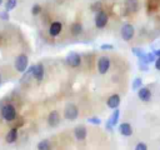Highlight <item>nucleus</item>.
<instances>
[{
    "instance_id": "f257e3e1",
    "label": "nucleus",
    "mask_w": 160,
    "mask_h": 150,
    "mask_svg": "<svg viewBox=\"0 0 160 150\" xmlns=\"http://www.w3.org/2000/svg\"><path fill=\"white\" fill-rule=\"evenodd\" d=\"M78 116H79V109H78V106L75 104H71V102L70 104H66V106L64 109V118L66 120L72 121V120L78 119Z\"/></svg>"
},
{
    "instance_id": "f03ea898",
    "label": "nucleus",
    "mask_w": 160,
    "mask_h": 150,
    "mask_svg": "<svg viewBox=\"0 0 160 150\" xmlns=\"http://www.w3.org/2000/svg\"><path fill=\"white\" fill-rule=\"evenodd\" d=\"M120 35H121L122 40L130 41V40L134 38V35H135V29H134V26H132L131 24H129V22L124 24V25L121 26V29H120Z\"/></svg>"
},
{
    "instance_id": "7ed1b4c3",
    "label": "nucleus",
    "mask_w": 160,
    "mask_h": 150,
    "mask_svg": "<svg viewBox=\"0 0 160 150\" xmlns=\"http://www.w3.org/2000/svg\"><path fill=\"white\" fill-rule=\"evenodd\" d=\"M28 65H29V58L25 54L18 55V58L15 59V69L19 72H25L28 70Z\"/></svg>"
},
{
    "instance_id": "20e7f679",
    "label": "nucleus",
    "mask_w": 160,
    "mask_h": 150,
    "mask_svg": "<svg viewBox=\"0 0 160 150\" xmlns=\"http://www.w3.org/2000/svg\"><path fill=\"white\" fill-rule=\"evenodd\" d=\"M108 21H109V15L104 10H100V11L96 12V15H95V25H96L98 29H104L108 25Z\"/></svg>"
},
{
    "instance_id": "39448f33",
    "label": "nucleus",
    "mask_w": 160,
    "mask_h": 150,
    "mask_svg": "<svg viewBox=\"0 0 160 150\" xmlns=\"http://www.w3.org/2000/svg\"><path fill=\"white\" fill-rule=\"evenodd\" d=\"M1 116L6 121H12L16 118V110H15V108L12 105H10V104L2 106V109H1Z\"/></svg>"
},
{
    "instance_id": "423d86ee",
    "label": "nucleus",
    "mask_w": 160,
    "mask_h": 150,
    "mask_svg": "<svg viewBox=\"0 0 160 150\" xmlns=\"http://www.w3.org/2000/svg\"><path fill=\"white\" fill-rule=\"evenodd\" d=\"M66 62L71 68H78L81 64V56L78 52H75V51H70L66 55Z\"/></svg>"
},
{
    "instance_id": "0eeeda50",
    "label": "nucleus",
    "mask_w": 160,
    "mask_h": 150,
    "mask_svg": "<svg viewBox=\"0 0 160 150\" xmlns=\"http://www.w3.org/2000/svg\"><path fill=\"white\" fill-rule=\"evenodd\" d=\"M110 68V59L108 56H100L98 59V71L100 74H106Z\"/></svg>"
},
{
    "instance_id": "6e6552de",
    "label": "nucleus",
    "mask_w": 160,
    "mask_h": 150,
    "mask_svg": "<svg viewBox=\"0 0 160 150\" xmlns=\"http://www.w3.org/2000/svg\"><path fill=\"white\" fill-rule=\"evenodd\" d=\"M44 72H45V70H44V65H42L41 62L34 65V69H32V76H34L35 80L41 81L42 78H44Z\"/></svg>"
},
{
    "instance_id": "1a4fd4ad",
    "label": "nucleus",
    "mask_w": 160,
    "mask_h": 150,
    "mask_svg": "<svg viewBox=\"0 0 160 150\" xmlns=\"http://www.w3.org/2000/svg\"><path fill=\"white\" fill-rule=\"evenodd\" d=\"M138 96H139V99L140 100H142V101H150V99H151V91H150V89L149 88H146V86H141L139 90H138Z\"/></svg>"
},
{
    "instance_id": "9d476101",
    "label": "nucleus",
    "mask_w": 160,
    "mask_h": 150,
    "mask_svg": "<svg viewBox=\"0 0 160 150\" xmlns=\"http://www.w3.org/2000/svg\"><path fill=\"white\" fill-rule=\"evenodd\" d=\"M119 116H120V111L118 110V108L114 110V112L111 114V116L109 118L108 122H106V129L108 130H111L112 126H115L118 124V120H119Z\"/></svg>"
},
{
    "instance_id": "9b49d317",
    "label": "nucleus",
    "mask_w": 160,
    "mask_h": 150,
    "mask_svg": "<svg viewBox=\"0 0 160 150\" xmlns=\"http://www.w3.org/2000/svg\"><path fill=\"white\" fill-rule=\"evenodd\" d=\"M48 124L51 128H55V126H58L60 124V115H59V112L56 110H54V111H51L49 114V116H48Z\"/></svg>"
},
{
    "instance_id": "f8f14e48",
    "label": "nucleus",
    "mask_w": 160,
    "mask_h": 150,
    "mask_svg": "<svg viewBox=\"0 0 160 150\" xmlns=\"http://www.w3.org/2000/svg\"><path fill=\"white\" fill-rule=\"evenodd\" d=\"M62 30V24L60 21H54L50 24V28H49V34L51 36H58Z\"/></svg>"
},
{
    "instance_id": "ddd939ff",
    "label": "nucleus",
    "mask_w": 160,
    "mask_h": 150,
    "mask_svg": "<svg viewBox=\"0 0 160 150\" xmlns=\"http://www.w3.org/2000/svg\"><path fill=\"white\" fill-rule=\"evenodd\" d=\"M74 134H75V138L81 141V140H85L86 134H88V130H86V128L84 125H78L75 128V130H74Z\"/></svg>"
},
{
    "instance_id": "4468645a",
    "label": "nucleus",
    "mask_w": 160,
    "mask_h": 150,
    "mask_svg": "<svg viewBox=\"0 0 160 150\" xmlns=\"http://www.w3.org/2000/svg\"><path fill=\"white\" fill-rule=\"evenodd\" d=\"M119 131L124 136H131L132 135V128L129 122H122L119 125Z\"/></svg>"
},
{
    "instance_id": "2eb2a0df",
    "label": "nucleus",
    "mask_w": 160,
    "mask_h": 150,
    "mask_svg": "<svg viewBox=\"0 0 160 150\" xmlns=\"http://www.w3.org/2000/svg\"><path fill=\"white\" fill-rule=\"evenodd\" d=\"M125 9L129 12H136L139 10V0H125Z\"/></svg>"
},
{
    "instance_id": "dca6fc26",
    "label": "nucleus",
    "mask_w": 160,
    "mask_h": 150,
    "mask_svg": "<svg viewBox=\"0 0 160 150\" xmlns=\"http://www.w3.org/2000/svg\"><path fill=\"white\" fill-rule=\"evenodd\" d=\"M106 105H108L110 109H116V108L120 105V96H119V95H116V94L111 95V96L108 99Z\"/></svg>"
},
{
    "instance_id": "f3484780",
    "label": "nucleus",
    "mask_w": 160,
    "mask_h": 150,
    "mask_svg": "<svg viewBox=\"0 0 160 150\" xmlns=\"http://www.w3.org/2000/svg\"><path fill=\"white\" fill-rule=\"evenodd\" d=\"M18 139V129L16 128H12L8 134H6V142L9 144H12L15 142Z\"/></svg>"
},
{
    "instance_id": "a211bd4d",
    "label": "nucleus",
    "mask_w": 160,
    "mask_h": 150,
    "mask_svg": "<svg viewBox=\"0 0 160 150\" xmlns=\"http://www.w3.org/2000/svg\"><path fill=\"white\" fill-rule=\"evenodd\" d=\"M70 31H71V34H72L74 36L80 35V34L82 32V24H81V22H74V24L71 25V28H70Z\"/></svg>"
},
{
    "instance_id": "6ab92c4d",
    "label": "nucleus",
    "mask_w": 160,
    "mask_h": 150,
    "mask_svg": "<svg viewBox=\"0 0 160 150\" xmlns=\"http://www.w3.org/2000/svg\"><path fill=\"white\" fill-rule=\"evenodd\" d=\"M38 150H51V145H50V141L44 139L41 140L39 144H38Z\"/></svg>"
},
{
    "instance_id": "aec40b11",
    "label": "nucleus",
    "mask_w": 160,
    "mask_h": 150,
    "mask_svg": "<svg viewBox=\"0 0 160 150\" xmlns=\"http://www.w3.org/2000/svg\"><path fill=\"white\" fill-rule=\"evenodd\" d=\"M18 5V0H6L5 2V10L6 11H10L12 9H15Z\"/></svg>"
},
{
    "instance_id": "412c9836",
    "label": "nucleus",
    "mask_w": 160,
    "mask_h": 150,
    "mask_svg": "<svg viewBox=\"0 0 160 150\" xmlns=\"http://www.w3.org/2000/svg\"><path fill=\"white\" fill-rule=\"evenodd\" d=\"M142 86V80H141V78H136L134 81H132V90H139L140 88Z\"/></svg>"
},
{
    "instance_id": "4be33fe9",
    "label": "nucleus",
    "mask_w": 160,
    "mask_h": 150,
    "mask_svg": "<svg viewBox=\"0 0 160 150\" xmlns=\"http://www.w3.org/2000/svg\"><path fill=\"white\" fill-rule=\"evenodd\" d=\"M40 12H41V6H40L39 4H34L32 8H31V14L36 16V15H39Z\"/></svg>"
},
{
    "instance_id": "5701e85b",
    "label": "nucleus",
    "mask_w": 160,
    "mask_h": 150,
    "mask_svg": "<svg viewBox=\"0 0 160 150\" xmlns=\"http://www.w3.org/2000/svg\"><path fill=\"white\" fill-rule=\"evenodd\" d=\"M132 54L136 55V56L140 59V58H142V56L145 55V51H144L142 49H139V48H132Z\"/></svg>"
},
{
    "instance_id": "b1692460",
    "label": "nucleus",
    "mask_w": 160,
    "mask_h": 150,
    "mask_svg": "<svg viewBox=\"0 0 160 150\" xmlns=\"http://www.w3.org/2000/svg\"><path fill=\"white\" fill-rule=\"evenodd\" d=\"M88 121H89L90 124H94V125H100V124H101V120H100L99 118H96V116H91V118H89Z\"/></svg>"
},
{
    "instance_id": "393cba45",
    "label": "nucleus",
    "mask_w": 160,
    "mask_h": 150,
    "mask_svg": "<svg viewBox=\"0 0 160 150\" xmlns=\"http://www.w3.org/2000/svg\"><path fill=\"white\" fill-rule=\"evenodd\" d=\"M91 10H92V11H95V12L100 11V10H101V2H100V1L94 2V4H92V6H91Z\"/></svg>"
},
{
    "instance_id": "a878e982",
    "label": "nucleus",
    "mask_w": 160,
    "mask_h": 150,
    "mask_svg": "<svg viewBox=\"0 0 160 150\" xmlns=\"http://www.w3.org/2000/svg\"><path fill=\"white\" fill-rule=\"evenodd\" d=\"M0 19H2V20H5V21H8V20L10 19V16H9V12H8L6 10H4V11H0Z\"/></svg>"
},
{
    "instance_id": "bb28decb",
    "label": "nucleus",
    "mask_w": 160,
    "mask_h": 150,
    "mask_svg": "<svg viewBox=\"0 0 160 150\" xmlns=\"http://www.w3.org/2000/svg\"><path fill=\"white\" fill-rule=\"evenodd\" d=\"M135 150H148V146H146V144H144V142H139V144L135 146Z\"/></svg>"
},
{
    "instance_id": "cd10ccee",
    "label": "nucleus",
    "mask_w": 160,
    "mask_h": 150,
    "mask_svg": "<svg viewBox=\"0 0 160 150\" xmlns=\"http://www.w3.org/2000/svg\"><path fill=\"white\" fill-rule=\"evenodd\" d=\"M100 49L101 50H112L114 46L111 44H102V45H100Z\"/></svg>"
},
{
    "instance_id": "c85d7f7f",
    "label": "nucleus",
    "mask_w": 160,
    "mask_h": 150,
    "mask_svg": "<svg viewBox=\"0 0 160 150\" xmlns=\"http://www.w3.org/2000/svg\"><path fill=\"white\" fill-rule=\"evenodd\" d=\"M155 68H156V70H160V56H158L155 60Z\"/></svg>"
},
{
    "instance_id": "c756f323",
    "label": "nucleus",
    "mask_w": 160,
    "mask_h": 150,
    "mask_svg": "<svg viewBox=\"0 0 160 150\" xmlns=\"http://www.w3.org/2000/svg\"><path fill=\"white\" fill-rule=\"evenodd\" d=\"M154 54L156 55V58H158V56H160V49H158V50H155V51H154Z\"/></svg>"
},
{
    "instance_id": "7c9ffc66",
    "label": "nucleus",
    "mask_w": 160,
    "mask_h": 150,
    "mask_svg": "<svg viewBox=\"0 0 160 150\" xmlns=\"http://www.w3.org/2000/svg\"><path fill=\"white\" fill-rule=\"evenodd\" d=\"M1 4H2V0H0V5H1Z\"/></svg>"
},
{
    "instance_id": "2f4dec72",
    "label": "nucleus",
    "mask_w": 160,
    "mask_h": 150,
    "mask_svg": "<svg viewBox=\"0 0 160 150\" xmlns=\"http://www.w3.org/2000/svg\"><path fill=\"white\" fill-rule=\"evenodd\" d=\"M0 85H1V76H0Z\"/></svg>"
}]
</instances>
